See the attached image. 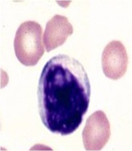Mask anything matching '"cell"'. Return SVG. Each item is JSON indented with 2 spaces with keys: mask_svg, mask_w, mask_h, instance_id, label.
I'll return each instance as SVG.
<instances>
[{
  "mask_svg": "<svg viewBox=\"0 0 132 151\" xmlns=\"http://www.w3.org/2000/svg\"><path fill=\"white\" fill-rule=\"evenodd\" d=\"M102 68L106 76L118 80L126 72L128 56L124 45L121 42L113 40L105 47L102 54Z\"/></svg>",
  "mask_w": 132,
  "mask_h": 151,
  "instance_id": "obj_4",
  "label": "cell"
},
{
  "mask_svg": "<svg viewBox=\"0 0 132 151\" xmlns=\"http://www.w3.org/2000/svg\"><path fill=\"white\" fill-rule=\"evenodd\" d=\"M73 27L68 18L55 15L47 23L44 34V43L47 52L62 45L73 34Z\"/></svg>",
  "mask_w": 132,
  "mask_h": 151,
  "instance_id": "obj_5",
  "label": "cell"
},
{
  "mask_svg": "<svg viewBox=\"0 0 132 151\" xmlns=\"http://www.w3.org/2000/svg\"><path fill=\"white\" fill-rule=\"evenodd\" d=\"M90 96L88 74L79 60L59 54L45 64L38 84V109L49 131L62 136L74 133L88 111Z\"/></svg>",
  "mask_w": 132,
  "mask_h": 151,
  "instance_id": "obj_1",
  "label": "cell"
},
{
  "mask_svg": "<svg viewBox=\"0 0 132 151\" xmlns=\"http://www.w3.org/2000/svg\"><path fill=\"white\" fill-rule=\"evenodd\" d=\"M42 28L35 21H27L19 26L14 40V49L19 62L25 66L35 65L45 52Z\"/></svg>",
  "mask_w": 132,
  "mask_h": 151,
  "instance_id": "obj_2",
  "label": "cell"
},
{
  "mask_svg": "<svg viewBox=\"0 0 132 151\" xmlns=\"http://www.w3.org/2000/svg\"><path fill=\"white\" fill-rule=\"evenodd\" d=\"M111 136L110 124L101 110L94 112L86 120L82 131V140L86 150H101Z\"/></svg>",
  "mask_w": 132,
  "mask_h": 151,
  "instance_id": "obj_3",
  "label": "cell"
}]
</instances>
